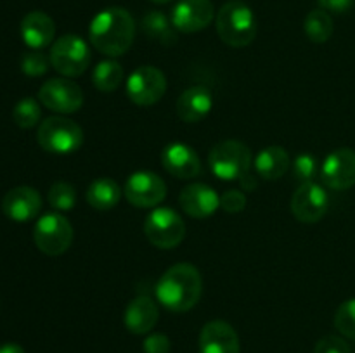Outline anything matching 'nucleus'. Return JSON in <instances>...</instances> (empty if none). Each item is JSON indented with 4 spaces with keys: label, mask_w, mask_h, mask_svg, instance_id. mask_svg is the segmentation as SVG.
<instances>
[{
    "label": "nucleus",
    "mask_w": 355,
    "mask_h": 353,
    "mask_svg": "<svg viewBox=\"0 0 355 353\" xmlns=\"http://www.w3.org/2000/svg\"><path fill=\"white\" fill-rule=\"evenodd\" d=\"M40 104L35 99H31V97L21 99L12 111L14 121H16L17 127L21 128H33L35 125H38V121H40Z\"/></svg>",
    "instance_id": "bb28decb"
},
{
    "label": "nucleus",
    "mask_w": 355,
    "mask_h": 353,
    "mask_svg": "<svg viewBox=\"0 0 355 353\" xmlns=\"http://www.w3.org/2000/svg\"><path fill=\"white\" fill-rule=\"evenodd\" d=\"M246 196L241 190H225L220 196V208L227 213H239L245 210Z\"/></svg>",
    "instance_id": "473e14b6"
},
{
    "label": "nucleus",
    "mask_w": 355,
    "mask_h": 353,
    "mask_svg": "<svg viewBox=\"0 0 355 353\" xmlns=\"http://www.w3.org/2000/svg\"><path fill=\"white\" fill-rule=\"evenodd\" d=\"M170 19L177 31L196 33L215 19V7L211 0H179L173 6Z\"/></svg>",
    "instance_id": "4468645a"
},
{
    "label": "nucleus",
    "mask_w": 355,
    "mask_h": 353,
    "mask_svg": "<svg viewBox=\"0 0 355 353\" xmlns=\"http://www.w3.org/2000/svg\"><path fill=\"white\" fill-rule=\"evenodd\" d=\"M38 99L47 109L59 114L76 113L83 106V92L73 80H47L38 90Z\"/></svg>",
    "instance_id": "9b49d317"
},
{
    "label": "nucleus",
    "mask_w": 355,
    "mask_h": 353,
    "mask_svg": "<svg viewBox=\"0 0 355 353\" xmlns=\"http://www.w3.org/2000/svg\"><path fill=\"white\" fill-rule=\"evenodd\" d=\"M49 204L59 211L73 210L76 204L75 187L68 182H55L49 189Z\"/></svg>",
    "instance_id": "cd10ccee"
},
{
    "label": "nucleus",
    "mask_w": 355,
    "mask_h": 353,
    "mask_svg": "<svg viewBox=\"0 0 355 353\" xmlns=\"http://www.w3.org/2000/svg\"><path fill=\"white\" fill-rule=\"evenodd\" d=\"M19 30L24 44L33 51H40L54 40L55 24L49 14L42 12V10H33L23 17Z\"/></svg>",
    "instance_id": "aec40b11"
},
{
    "label": "nucleus",
    "mask_w": 355,
    "mask_h": 353,
    "mask_svg": "<svg viewBox=\"0 0 355 353\" xmlns=\"http://www.w3.org/2000/svg\"><path fill=\"white\" fill-rule=\"evenodd\" d=\"M239 183H241L243 190H255L257 189V176L253 173H245V175L239 179Z\"/></svg>",
    "instance_id": "c9c22d12"
},
{
    "label": "nucleus",
    "mask_w": 355,
    "mask_h": 353,
    "mask_svg": "<svg viewBox=\"0 0 355 353\" xmlns=\"http://www.w3.org/2000/svg\"><path fill=\"white\" fill-rule=\"evenodd\" d=\"M51 66V59L40 51L26 52L21 59V71L28 76H42L47 73Z\"/></svg>",
    "instance_id": "7c9ffc66"
},
{
    "label": "nucleus",
    "mask_w": 355,
    "mask_h": 353,
    "mask_svg": "<svg viewBox=\"0 0 355 353\" xmlns=\"http://www.w3.org/2000/svg\"><path fill=\"white\" fill-rule=\"evenodd\" d=\"M33 241L42 253L59 256L69 249L73 242V227L68 218L59 213H47L38 218L33 228Z\"/></svg>",
    "instance_id": "6e6552de"
},
{
    "label": "nucleus",
    "mask_w": 355,
    "mask_h": 353,
    "mask_svg": "<svg viewBox=\"0 0 355 353\" xmlns=\"http://www.w3.org/2000/svg\"><path fill=\"white\" fill-rule=\"evenodd\" d=\"M151 2H155V3H168V2H172V0H151Z\"/></svg>",
    "instance_id": "4c0bfd02"
},
{
    "label": "nucleus",
    "mask_w": 355,
    "mask_h": 353,
    "mask_svg": "<svg viewBox=\"0 0 355 353\" xmlns=\"http://www.w3.org/2000/svg\"><path fill=\"white\" fill-rule=\"evenodd\" d=\"M314 353H350V346L340 336H324L318 341Z\"/></svg>",
    "instance_id": "2f4dec72"
},
{
    "label": "nucleus",
    "mask_w": 355,
    "mask_h": 353,
    "mask_svg": "<svg viewBox=\"0 0 355 353\" xmlns=\"http://www.w3.org/2000/svg\"><path fill=\"white\" fill-rule=\"evenodd\" d=\"M215 28L224 44L229 47L243 48L257 37V17L252 7L243 2L224 3L215 16Z\"/></svg>",
    "instance_id": "7ed1b4c3"
},
{
    "label": "nucleus",
    "mask_w": 355,
    "mask_h": 353,
    "mask_svg": "<svg viewBox=\"0 0 355 353\" xmlns=\"http://www.w3.org/2000/svg\"><path fill=\"white\" fill-rule=\"evenodd\" d=\"M49 59L55 71L68 78H75L87 71L92 55L87 42L78 35H62L52 45Z\"/></svg>",
    "instance_id": "423d86ee"
},
{
    "label": "nucleus",
    "mask_w": 355,
    "mask_h": 353,
    "mask_svg": "<svg viewBox=\"0 0 355 353\" xmlns=\"http://www.w3.org/2000/svg\"><path fill=\"white\" fill-rule=\"evenodd\" d=\"M2 210L6 217L14 221H30L40 213L42 197L37 189L19 185L10 189L2 199Z\"/></svg>",
    "instance_id": "f3484780"
},
{
    "label": "nucleus",
    "mask_w": 355,
    "mask_h": 353,
    "mask_svg": "<svg viewBox=\"0 0 355 353\" xmlns=\"http://www.w3.org/2000/svg\"><path fill=\"white\" fill-rule=\"evenodd\" d=\"M179 204L186 215L203 220L220 208V196L207 183H191L180 192Z\"/></svg>",
    "instance_id": "dca6fc26"
},
{
    "label": "nucleus",
    "mask_w": 355,
    "mask_h": 353,
    "mask_svg": "<svg viewBox=\"0 0 355 353\" xmlns=\"http://www.w3.org/2000/svg\"><path fill=\"white\" fill-rule=\"evenodd\" d=\"M304 30L311 42H314V44H326L333 35V19L328 10H311L304 21Z\"/></svg>",
    "instance_id": "a878e982"
},
{
    "label": "nucleus",
    "mask_w": 355,
    "mask_h": 353,
    "mask_svg": "<svg viewBox=\"0 0 355 353\" xmlns=\"http://www.w3.org/2000/svg\"><path fill=\"white\" fill-rule=\"evenodd\" d=\"M208 166L220 180H239L252 168V151L241 141H222L208 154Z\"/></svg>",
    "instance_id": "39448f33"
},
{
    "label": "nucleus",
    "mask_w": 355,
    "mask_h": 353,
    "mask_svg": "<svg viewBox=\"0 0 355 353\" xmlns=\"http://www.w3.org/2000/svg\"><path fill=\"white\" fill-rule=\"evenodd\" d=\"M148 241L159 249H173L186 237V224L172 208H156L144 224Z\"/></svg>",
    "instance_id": "0eeeda50"
},
{
    "label": "nucleus",
    "mask_w": 355,
    "mask_h": 353,
    "mask_svg": "<svg viewBox=\"0 0 355 353\" xmlns=\"http://www.w3.org/2000/svg\"><path fill=\"white\" fill-rule=\"evenodd\" d=\"M125 78L123 68L118 61L114 59H106V61H101L96 66L92 73V83L99 92L110 93L114 92L118 87L121 85Z\"/></svg>",
    "instance_id": "393cba45"
},
{
    "label": "nucleus",
    "mask_w": 355,
    "mask_h": 353,
    "mask_svg": "<svg viewBox=\"0 0 355 353\" xmlns=\"http://www.w3.org/2000/svg\"><path fill=\"white\" fill-rule=\"evenodd\" d=\"M335 327L340 334L355 341V298L340 305L335 314Z\"/></svg>",
    "instance_id": "c85d7f7f"
},
{
    "label": "nucleus",
    "mask_w": 355,
    "mask_h": 353,
    "mask_svg": "<svg viewBox=\"0 0 355 353\" xmlns=\"http://www.w3.org/2000/svg\"><path fill=\"white\" fill-rule=\"evenodd\" d=\"M142 31L148 38L162 45H172L177 42L175 26L172 19L159 10H151L142 17Z\"/></svg>",
    "instance_id": "b1692460"
},
{
    "label": "nucleus",
    "mask_w": 355,
    "mask_h": 353,
    "mask_svg": "<svg viewBox=\"0 0 355 353\" xmlns=\"http://www.w3.org/2000/svg\"><path fill=\"white\" fill-rule=\"evenodd\" d=\"M162 165L170 175L180 180L194 179L201 173V159L191 145L172 142L162 152Z\"/></svg>",
    "instance_id": "2eb2a0df"
},
{
    "label": "nucleus",
    "mask_w": 355,
    "mask_h": 353,
    "mask_svg": "<svg viewBox=\"0 0 355 353\" xmlns=\"http://www.w3.org/2000/svg\"><path fill=\"white\" fill-rule=\"evenodd\" d=\"M123 194L135 208H155L166 197V183L155 172H135L127 179Z\"/></svg>",
    "instance_id": "9d476101"
},
{
    "label": "nucleus",
    "mask_w": 355,
    "mask_h": 353,
    "mask_svg": "<svg viewBox=\"0 0 355 353\" xmlns=\"http://www.w3.org/2000/svg\"><path fill=\"white\" fill-rule=\"evenodd\" d=\"M166 92V76L155 66H141L127 80V96L141 107L153 106Z\"/></svg>",
    "instance_id": "1a4fd4ad"
},
{
    "label": "nucleus",
    "mask_w": 355,
    "mask_h": 353,
    "mask_svg": "<svg viewBox=\"0 0 355 353\" xmlns=\"http://www.w3.org/2000/svg\"><path fill=\"white\" fill-rule=\"evenodd\" d=\"M203 279L200 270L191 263H175L156 284V298L170 311H189L200 301Z\"/></svg>",
    "instance_id": "f03ea898"
},
{
    "label": "nucleus",
    "mask_w": 355,
    "mask_h": 353,
    "mask_svg": "<svg viewBox=\"0 0 355 353\" xmlns=\"http://www.w3.org/2000/svg\"><path fill=\"white\" fill-rule=\"evenodd\" d=\"M321 180L333 190H345L355 185V151L340 147L326 156L321 166Z\"/></svg>",
    "instance_id": "ddd939ff"
},
{
    "label": "nucleus",
    "mask_w": 355,
    "mask_h": 353,
    "mask_svg": "<svg viewBox=\"0 0 355 353\" xmlns=\"http://www.w3.org/2000/svg\"><path fill=\"white\" fill-rule=\"evenodd\" d=\"M144 353H170L168 336L162 334V332L148 336L144 339Z\"/></svg>",
    "instance_id": "72a5a7b5"
},
{
    "label": "nucleus",
    "mask_w": 355,
    "mask_h": 353,
    "mask_svg": "<svg viewBox=\"0 0 355 353\" xmlns=\"http://www.w3.org/2000/svg\"><path fill=\"white\" fill-rule=\"evenodd\" d=\"M318 172H321L318 159H315V156L309 154V152L298 154L297 159L293 161V176L300 183L314 182V176L318 175Z\"/></svg>",
    "instance_id": "c756f323"
},
{
    "label": "nucleus",
    "mask_w": 355,
    "mask_h": 353,
    "mask_svg": "<svg viewBox=\"0 0 355 353\" xmlns=\"http://www.w3.org/2000/svg\"><path fill=\"white\" fill-rule=\"evenodd\" d=\"M87 203L99 211L113 210L121 199V187L113 179H97L87 189Z\"/></svg>",
    "instance_id": "5701e85b"
},
{
    "label": "nucleus",
    "mask_w": 355,
    "mask_h": 353,
    "mask_svg": "<svg viewBox=\"0 0 355 353\" xmlns=\"http://www.w3.org/2000/svg\"><path fill=\"white\" fill-rule=\"evenodd\" d=\"M159 318L158 305L148 296H137L127 305L123 322L132 334H148Z\"/></svg>",
    "instance_id": "412c9836"
},
{
    "label": "nucleus",
    "mask_w": 355,
    "mask_h": 353,
    "mask_svg": "<svg viewBox=\"0 0 355 353\" xmlns=\"http://www.w3.org/2000/svg\"><path fill=\"white\" fill-rule=\"evenodd\" d=\"M253 166L262 179L277 180L290 170V156L281 145H269L257 154Z\"/></svg>",
    "instance_id": "4be33fe9"
},
{
    "label": "nucleus",
    "mask_w": 355,
    "mask_h": 353,
    "mask_svg": "<svg viewBox=\"0 0 355 353\" xmlns=\"http://www.w3.org/2000/svg\"><path fill=\"white\" fill-rule=\"evenodd\" d=\"M321 9L329 10L335 14H343L354 7L355 0H318Z\"/></svg>",
    "instance_id": "f704fd0d"
},
{
    "label": "nucleus",
    "mask_w": 355,
    "mask_h": 353,
    "mask_svg": "<svg viewBox=\"0 0 355 353\" xmlns=\"http://www.w3.org/2000/svg\"><path fill=\"white\" fill-rule=\"evenodd\" d=\"M329 210L328 190L315 182L300 183L291 197V213L298 221L318 224Z\"/></svg>",
    "instance_id": "f8f14e48"
},
{
    "label": "nucleus",
    "mask_w": 355,
    "mask_h": 353,
    "mask_svg": "<svg viewBox=\"0 0 355 353\" xmlns=\"http://www.w3.org/2000/svg\"><path fill=\"white\" fill-rule=\"evenodd\" d=\"M200 353H239V338L225 320H210L200 334Z\"/></svg>",
    "instance_id": "a211bd4d"
},
{
    "label": "nucleus",
    "mask_w": 355,
    "mask_h": 353,
    "mask_svg": "<svg viewBox=\"0 0 355 353\" xmlns=\"http://www.w3.org/2000/svg\"><path fill=\"white\" fill-rule=\"evenodd\" d=\"M0 353H24L23 346L16 345V343H6L0 346Z\"/></svg>",
    "instance_id": "e433bc0d"
},
{
    "label": "nucleus",
    "mask_w": 355,
    "mask_h": 353,
    "mask_svg": "<svg viewBox=\"0 0 355 353\" xmlns=\"http://www.w3.org/2000/svg\"><path fill=\"white\" fill-rule=\"evenodd\" d=\"M37 141L52 154H71L83 144V130L78 123L62 116H51L38 127Z\"/></svg>",
    "instance_id": "20e7f679"
},
{
    "label": "nucleus",
    "mask_w": 355,
    "mask_h": 353,
    "mask_svg": "<svg viewBox=\"0 0 355 353\" xmlns=\"http://www.w3.org/2000/svg\"><path fill=\"white\" fill-rule=\"evenodd\" d=\"M135 23L121 7H110L96 14L89 28L90 44L107 57H120L134 44Z\"/></svg>",
    "instance_id": "f257e3e1"
},
{
    "label": "nucleus",
    "mask_w": 355,
    "mask_h": 353,
    "mask_svg": "<svg viewBox=\"0 0 355 353\" xmlns=\"http://www.w3.org/2000/svg\"><path fill=\"white\" fill-rule=\"evenodd\" d=\"M211 107H214V96L210 89L203 85L189 87L177 99V114L186 123H200L210 114Z\"/></svg>",
    "instance_id": "6ab92c4d"
}]
</instances>
